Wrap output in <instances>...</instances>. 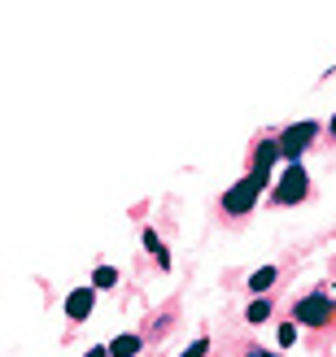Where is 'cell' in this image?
Returning a JSON list of instances; mask_svg holds the SVG:
<instances>
[{"instance_id":"6da1fadb","label":"cell","mask_w":336,"mask_h":357,"mask_svg":"<svg viewBox=\"0 0 336 357\" xmlns=\"http://www.w3.org/2000/svg\"><path fill=\"white\" fill-rule=\"evenodd\" d=\"M319 135V122H293V127L279 135V157H288V166H297V157L306 153V144Z\"/></svg>"},{"instance_id":"7a4b0ae2","label":"cell","mask_w":336,"mask_h":357,"mask_svg":"<svg viewBox=\"0 0 336 357\" xmlns=\"http://www.w3.org/2000/svg\"><path fill=\"white\" fill-rule=\"evenodd\" d=\"M306 188H310V178H306L302 162L284 166V174H279V183H275V201L279 205H297V201H306Z\"/></svg>"},{"instance_id":"3957f363","label":"cell","mask_w":336,"mask_h":357,"mask_svg":"<svg viewBox=\"0 0 336 357\" xmlns=\"http://www.w3.org/2000/svg\"><path fill=\"white\" fill-rule=\"evenodd\" d=\"M262 183H267V178H258V174L240 178L236 188H227L223 209H227V213H249V209H254V201H258V192H262Z\"/></svg>"},{"instance_id":"277c9868","label":"cell","mask_w":336,"mask_h":357,"mask_svg":"<svg viewBox=\"0 0 336 357\" xmlns=\"http://www.w3.org/2000/svg\"><path fill=\"white\" fill-rule=\"evenodd\" d=\"M328 318H332V301H328V296H306V301H297V323L323 327Z\"/></svg>"},{"instance_id":"5b68a950","label":"cell","mask_w":336,"mask_h":357,"mask_svg":"<svg viewBox=\"0 0 336 357\" xmlns=\"http://www.w3.org/2000/svg\"><path fill=\"white\" fill-rule=\"evenodd\" d=\"M92 296H96L92 288H75L66 296V314L70 318H87V314H92Z\"/></svg>"},{"instance_id":"8992f818","label":"cell","mask_w":336,"mask_h":357,"mask_svg":"<svg viewBox=\"0 0 336 357\" xmlns=\"http://www.w3.org/2000/svg\"><path fill=\"white\" fill-rule=\"evenodd\" d=\"M275 157H279V144H275V139H267V144H258L254 174H258V178H267V174H271V166H275Z\"/></svg>"},{"instance_id":"52a82bcc","label":"cell","mask_w":336,"mask_h":357,"mask_svg":"<svg viewBox=\"0 0 336 357\" xmlns=\"http://www.w3.org/2000/svg\"><path fill=\"white\" fill-rule=\"evenodd\" d=\"M140 353V335H118L110 344V357H136Z\"/></svg>"},{"instance_id":"ba28073f","label":"cell","mask_w":336,"mask_h":357,"mask_svg":"<svg viewBox=\"0 0 336 357\" xmlns=\"http://www.w3.org/2000/svg\"><path fill=\"white\" fill-rule=\"evenodd\" d=\"M275 283V266H262V271H254V279H249V292H267Z\"/></svg>"},{"instance_id":"9c48e42d","label":"cell","mask_w":336,"mask_h":357,"mask_svg":"<svg viewBox=\"0 0 336 357\" xmlns=\"http://www.w3.org/2000/svg\"><path fill=\"white\" fill-rule=\"evenodd\" d=\"M114 283H118V271H114V266H96L92 288H114Z\"/></svg>"},{"instance_id":"30bf717a","label":"cell","mask_w":336,"mask_h":357,"mask_svg":"<svg viewBox=\"0 0 336 357\" xmlns=\"http://www.w3.org/2000/svg\"><path fill=\"white\" fill-rule=\"evenodd\" d=\"M267 314H271V305H267V301H254V305H249V323H262Z\"/></svg>"},{"instance_id":"8fae6325","label":"cell","mask_w":336,"mask_h":357,"mask_svg":"<svg viewBox=\"0 0 336 357\" xmlns=\"http://www.w3.org/2000/svg\"><path fill=\"white\" fill-rule=\"evenodd\" d=\"M288 344H297V327H293V323L279 327V349H288Z\"/></svg>"},{"instance_id":"7c38bea8","label":"cell","mask_w":336,"mask_h":357,"mask_svg":"<svg viewBox=\"0 0 336 357\" xmlns=\"http://www.w3.org/2000/svg\"><path fill=\"white\" fill-rule=\"evenodd\" d=\"M205 349H210V344H205V340H197V344L188 349V357H205Z\"/></svg>"},{"instance_id":"4fadbf2b","label":"cell","mask_w":336,"mask_h":357,"mask_svg":"<svg viewBox=\"0 0 336 357\" xmlns=\"http://www.w3.org/2000/svg\"><path fill=\"white\" fill-rule=\"evenodd\" d=\"M87 357H110V349H87Z\"/></svg>"},{"instance_id":"5bb4252c","label":"cell","mask_w":336,"mask_h":357,"mask_svg":"<svg viewBox=\"0 0 336 357\" xmlns=\"http://www.w3.org/2000/svg\"><path fill=\"white\" fill-rule=\"evenodd\" d=\"M254 357H271V353H254Z\"/></svg>"},{"instance_id":"9a60e30c","label":"cell","mask_w":336,"mask_h":357,"mask_svg":"<svg viewBox=\"0 0 336 357\" xmlns=\"http://www.w3.org/2000/svg\"><path fill=\"white\" fill-rule=\"evenodd\" d=\"M332 131H336V118H332Z\"/></svg>"}]
</instances>
